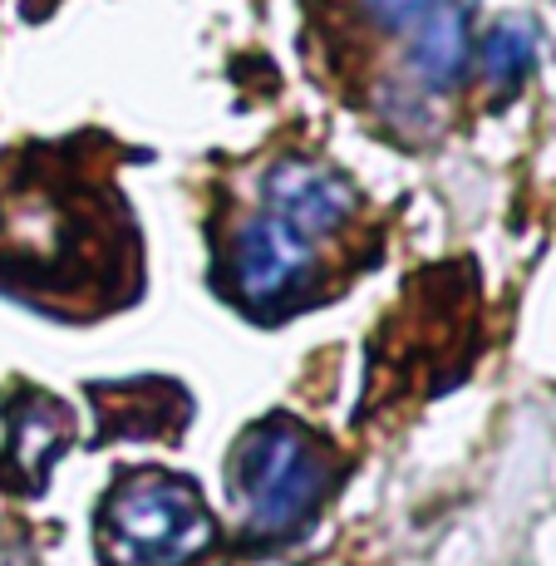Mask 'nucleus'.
<instances>
[{
	"instance_id": "nucleus-1",
	"label": "nucleus",
	"mask_w": 556,
	"mask_h": 566,
	"mask_svg": "<svg viewBox=\"0 0 556 566\" xmlns=\"http://www.w3.org/2000/svg\"><path fill=\"white\" fill-rule=\"evenodd\" d=\"M335 463L325 443L296 419H261L237 439L227 463L242 532L256 542H286L321 513Z\"/></svg>"
},
{
	"instance_id": "nucleus-2",
	"label": "nucleus",
	"mask_w": 556,
	"mask_h": 566,
	"mask_svg": "<svg viewBox=\"0 0 556 566\" xmlns=\"http://www.w3.org/2000/svg\"><path fill=\"white\" fill-rule=\"evenodd\" d=\"M104 542L118 566H188L212 547V517L188 478L148 468L108 493Z\"/></svg>"
},
{
	"instance_id": "nucleus-3",
	"label": "nucleus",
	"mask_w": 556,
	"mask_h": 566,
	"mask_svg": "<svg viewBox=\"0 0 556 566\" xmlns=\"http://www.w3.org/2000/svg\"><path fill=\"white\" fill-rule=\"evenodd\" d=\"M227 276H232V286H237V301L252 311L296 306L301 291L311 286V276H315V242L261 207V212H252L232 232Z\"/></svg>"
},
{
	"instance_id": "nucleus-4",
	"label": "nucleus",
	"mask_w": 556,
	"mask_h": 566,
	"mask_svg": "<svg viewBox=\"0 0 556 566\" xmlns=\"http://www.w3.org/2000/svg\"><path fill=\"white\" fill-rule=\"evenodd\" d=\"M355 188L345 172L315 158H276L261 178V207L291 222L301 237L321 242V237L340 232L355 217Z\"/></svg>"
},
{
	"instance_id": "nucleus-5",
	"label": "nucleus",
	"mask_w": 556,
	"mask_h": 566,
	"mask_svg": "<svg viewBox=\"0 0 556 566\" xmlns=\"http://www.w3.org/2000/svg\"><path fill=\"white\" fill-rule=\"evenodd\" d=\"M468 64H473V0H439L409 30V84L429 99H439V94H453L463 84Z\"/></svg>"
},
{
	"instance_id": "nucleus-6",
	"label": "nucleus",
	"mask_w": 556,
	"mask_h": 566,
	"mask_svg": "<svg viewBox=\"0 0 556 566\" xmlns=\"http://www.w3.org/2000/svg\"><path fill=\"white\" fill-rule=\"evenodd\" d=\"M70 443V413L45 395H25L10 409V463L25 468L30 478H50V463Z\"/></svg>"
},
{
	"instance_id": "nucleus-7",
	"label": "nucleus",
	"mask_w": 556,
	"mask_h": 566,
	"mask_svg": "<svg viewBox=\"0 0 556 566\" xmlns=\"http://www.w3.org/2000/svg\"><path fill=\"white\" fill-rule=\"evenodd\" d=\"M473 60L483 64V80L493 90H517L532 74V64H537V30H532V20H517V15L497 20L483 35V45H473Z\"/></svg>"
},
{
	"instance_id": "nucleus-8",
	"label": "nucleus",
	"mask_w": 556,
	"mask_h": 566,
	"mask_svg": "<svg viewBox=\"0 0 556 566\" xmlns=\"http://www.w3.org/2000/svg\"><path fill=\"white\" fill-rule=\"evenodd\" d=\"M433 6H439V0H359V10H365L369 25L389 30V35H409Z\"/></svg>"
}]
</instances>
